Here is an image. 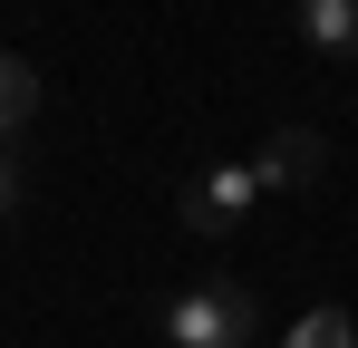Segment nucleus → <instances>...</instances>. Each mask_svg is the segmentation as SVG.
I'll use <instances>...</instances> for the list:
<instances>
[{"instance_id":"obj_1","label":"nucleus","mask_w":358,"mask_h":348,"mask_svg":"<svg viewBox=\"0 0 358 348\" xmlns=\"http://www.w3.org/2000/svg\"><path fill=\"white\" fill-rule=\"evenodd\" d=\"M165 348H252V329H262V310H252V290L233 281H194L165 300Z\"/></svg>"},{"instance_id":"obj_2","label":"nucleus","mask_w":358,"mask_h":348,"mask_svg":"<svg viewBox=\"0 0 358 348\" xmlns=\"http://www.w3.org/2000/svg\"><path fill=\"white\" fill-rule=\"evenodd\" d=\"M252 203H262V174H252V165H203V174H194V184L175 194L184 232H203V242L242 232V223H252Z\"/></svg>"},{"instance_id":"obj_3","label":"nucleus","mask_w":358,"mask_h":348,"mask_svg":"<svg viewBox=\"0 0 358 348\" xmlns=\"http://www.w3.org/2000/svg\"><path fill=\"white\" fill-rule=\"evenodd\" d=\"M320 165H329V145H320L310 126H271V136H262V155H252L262 194H300V184H320Z\"/></svg>"},{"instance_id":"obj_4","label":"nucleus","mask_w":358,"mask_h":348,"mask_svg":"<svg viewBox=\"0 0 358 348\" xmlns=\"http://www.w3.org/2000/svg\"><path fill=\"white\" fill-rule=\"evenodd\" d=\"M300 39L320 58H358V0H300Z\"/></svg>"},{"instance_id":"obj_5","label":"nucleus","mask_w":358,"mask_h":348,"mask_svg":"<svg viewBox=\"0 0 358 348\" xmlns=\"http://www.w3.org/2000/svg\"><path fill=\"white\" fill-rule=\"evenodd\" d=\"M29 116H39V68L0 49V145H10V136H20Z\"/></svg>"},{"instance_id":"obj_6","label":"nucleus","mask_w":358,"mask_h":348,"mask_svg":"<svg viewBox=\"0 0 358 348\" xmlns=\"http://www.w3.org/2000/svg\"><path fill=\"white\" fill-rule=\"evenodd\" d=\"M281 348H358V329H349V310H310V319H291Z\"/></svg>"},{"instance_id":"obj_7","label":"nucleus","mask_w":358,"mask_h":348,"mask_svg":"<svg viewBox=\"0 0 358 348\" xmlns=\"http://www.w3.org/2000/svg\"><path fill=\"white\" fill-rule=\"evenodd\" d=\"M0 213H20V165H10V145H0Z\"/></svg>"}]
</instances>
